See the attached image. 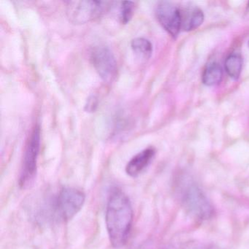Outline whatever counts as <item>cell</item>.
<instances>
[{
	"mask_svg": "<svg viewBox=\"0 0 249 249\" xmlns=\"http://www.w3.org/2000/svg\"><path fill=\"white\" fill-rule=\"evenodd\" d=\"M224 67L226 72L230 78L233 80L238 79L243 68V59L241 56L237 53L230 55L226 59Z\"/></svg>",
	"mask_w": 249,
	"mask_h": 249,
	"instance_id": "cell-11",
	"label": "cell"
},
{
	"mask_svg": "<svg viewBox=\"0 0 249 249\" xmlns=\"http://www.w3.org/2000/svg\"><path fill=\"white\" fill-rule=\"evenodd\" d=\"M91 61L96 72L103 81L110 83L116 78L117 62L109 48L104 46L94 47L91 52Z\"/></svg>",
	"mask_w": 249,
	"mask_h": 249,
	"instance_id": "cell-6",
	"label": "cell"
},
{
	"mask_svg": "<svg viewBox=\"0 0 249 249\" xmlns=\"http://www.w3.org/2000/svg\"><path fill=\"white\" fill-rule=\"evenodd\" d=\"M180 10L181 30L185 32L196 30L204 21V14L199 8L186 7Z\"/></svg>",
	"mask_w": 249,
	"mask_h": 249,
	"instance_id": "cell-9",
	"label": "cell"
},
{
	"mask_svg": "<svg viewBox=\"0 0 249 249\" xmlns=\"http://www.w3.org/2000/svg\"><path fill=\"white\" fill-rule=\"evenodd\" d=\"M133 218V209L127 195L118 188L113 189L106 205V224L110 244L115 249L126 244Z\"/></svg>",
	"mask_w": 249,
	"mask_h": 249,
	"instance_id": "cell-1",
	"label": "cell"
},
{
	"mask_svg": "<svg viewBox=\"0 0 249 249\" xmlns=\"http://www.w3.org/2000/svg\"><path fill=\"white\" fill-rule=\"evenodd\" d=\"M156 17L163 28L173 37L181 30L180 10L169 2H160L156 8Z\"/></svg>",
	"mask_w": 249,
	"mask_h": 249,
	"instance_id": "cell-7",
	"label": "cell"
},
{
	"mask_svg": "<svg viewBox=\"0 0 249 249\" xmlns=\"http://www.w3.org/2000/svg\"><path fill=\"white\" fill-rule=\"evenodd\" d=\"M179 200L190 215L199 220L212 218L214 208L202 189L190 178L183 177L176 184Z\"/></svg>",
	"mask_w": 249,
	"mask_h": 249,
	"instance_id": "cell-2",
	"label": "cell"
},
{
	"mask_svg": "<svg viewBox=\"0 0 249 249\" xmlns=\"http://www.w3.org/2000/svg\"><path fill=\"white\" fill-rule=\"evenodd\" d=\"M245 18L246 19H249V2L248 4L247 8H246V13H245Z\"/></svg>",
	"mask_w": 249,
	"mask_h": 249,
	"instance_id": "cell-15",
	"label": "cell"
},
{
	"mask_svg": "<svg viewBox=\"0 0 249 249\" xmlns=\"http://www.w3.org/2000/svg\"><path fill=\"white\" fill-rule=\"evenodd\" d=\"M106 5L100 1H70L67 2V15L73 24H86L100 17Z\"/></svg>",
	"mask_w": 249,
	"mask_h": 249,
	"instance_id": "cell-5",
	"label": "cell"
},
{
	"mask_svg": "<svg viewBox=\"0 0 249 249\" xmlns=\"http://www.w3.org/2000/svg\"><path fill=\"white\" fill-rule=\"evenodd\" d=\"M135 3L130 1H125L122 2L120 10V19L122 24H126L132 19L133 16Z\"/></svg>",
	"mask_w": 249,
	"mask_h": 249,
	"instance_id": "cell-13",
	"label": "cell"
},
{
	"mask_svg": "<svg viewBox=\"0 0 249 249\" xmlns=\"http://www.w3.org/2000/svg\"><path fill=\"white\" fill-rule=\"evenodd\" d=\"M131 48L139 57L148 59L151 57L153 52V46L148 39L137 37L131 42Z\"/></svg>",
	"mask_w": 249,
	"mask_h": 249,
	"instance_id": "cell-12",
	"label": "cell"
},
{
	"mask_svg": "<svg viewBox=\"0 0 249 249\" xmlns=\"http://www.w3.org/2000/svg\"><path fill=\"white\" fill-rule=\"evenodd\" d=\"M154 148H148L134 156L126 166V174L132 178L138 177L148 165L155 156Z\"/></svg>",
	"mask_w": 249,
	"mask_h": 249,
	"instance_id": "cell-8",
	"label": "cell"
},
{
	"mask_svg": "<svg viewBox=\"0 0 249 249\" xmlns=\"http://www.w3.org/2000/svg\"><path fill=\"white\" fill-rule=\"evenodd\" d=\"M85 199V194L80 189L63 188L52 201L51 215L59 221H69L81 211Z\"/></svg>",
	"mask_w": 249,
	"mask_h": 249,
	"instance_id": "cell-3",
	"label": "cell"
},
{
	"mask_svg": "<svg viewBox=\"0 0 249 249\" xmlns=\"http://www.w3.org/2000/svg\"><path fill=\"white\" fill-rule=\"evenodd\" d=\"M248 46H249V43H248Z\"/></svg>",
	"mask_w": 249,
	"mask_h": 249,
	"instance_id": "cell-16",
	"label": "cell"
},
{
	"mask_svg": "<svg viewBox=\"0 0 249 249\" xmlns=\"http://www.w3.org/2000/svg\"><path fill=\"white\" fill-rule=\"evenodd\" d=\"M98 106V98L95 95H91L87 99L85 105V110L88 113H93L97 110Z\"/></svg>",
	"mask_w": 249,
	"mask_h": 249,
	"instance_id": "cell-14",
	"label": "cell"
},
{
	"mask_svg": "<svg viewBox=\"0 0 249 249\" xmlns=\"http://www.w3.org/2000/svg\"><path fill=\"white\" fill-rule=\"evenodd\" d=\"M223 77V71L218 63L213 62L209 64L202 74V82L208 87L218 85L221 81Z\"/></svg>",
	"mask_w": 249,
	"mask_h": 249,
	"instance_id": "cell-10",
	"label": "cell"
},
{
	"mask_svg": "<svg viewBox=\"0 0 249 249\" xmlns=\"http://www.w3.org/2000/svg\"><path fill=\"white\" fill-rule=\"evenodd\" d=\"M40 148V129L39 126H36L29 137L24 150L22 166L18 179V186L21 189H30L36 181Z\"/></svg>",
	"mask_w": 249,
	"mask_h": 249,
	"instance_id": "cell-4",
	"label": "cell"
}]
</instances>
